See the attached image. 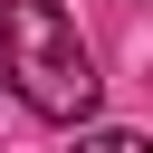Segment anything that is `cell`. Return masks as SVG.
<instances>
[{"label":"cell","instance_id":"2","mask_svg":"<svg viewBox=\"0 0 153 153\" xmlns=\"http://www.w3.org/2000/svg\"><path fill=\"white\" fill-rule=\"evenodd\" d=\"M67 153H153V134H134V124H86Z\"/></svg>","mask_w":153,"mask_h":153},{"label":"cell","instance_id":"1","mask_svg":"<svg viewBox=\"0 0 153 153\" xmlns=\"http://www.w3.org/2000/svg\"><path fill=\"white\" fill-rule=\"evenodd\" d=\"M0 86L48 124H86L105 96V76L57 0H0Z\"/></svg>","mask_w":153,"mask_h":153}]
</instances>
